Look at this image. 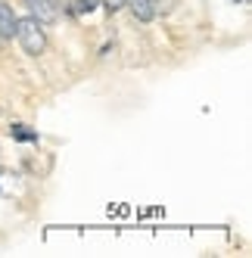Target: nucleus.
Wrapping results in <instances>:
<instances>
[{
	"mask_svg": "<svg viewBox=\"0 0 252 258\" xmlns=\"http://www.w3.org/2000/svg\"><path fill=\"white\" fill-rule=\"evenodd\" d=\"M124 7L131 10V16L137 22H153L156 19V0H124Z\"/></svg>",
	"mask_w": 252,
	"mask_h": 258,
	"instance_id": "nucleus-3",
	"label": "nucleus"
},
{
	"mask_svg": "<svg viewBox=\"0 0 252 258\" xmlns=\"http://www.w3.org/2000/svg\"><path fill=\"white\" fill-rule=\"evenodd\" d=\"M22 4H25L28 16H34V19L44 22V25H50V22L59 19V7L53 4V0H22Z\"/></svg>",
	"mask_w": 252,
	"mask_h": 258,
	"instance_id": "nucleus-2",
	"label": "nucleus"
},
{
	"mask_svg": "<svg viewBox=\"0 0 252 258\" xmlns=\"http://www.w3.org/2000/svg\"><path fill=\"white\" fill-rule=\"evenodd\" d=\"M16 10L7 4V0H0V41H10L13 34H16Z\"/></svg>",
	"mask_w": 252,
	"mask_h": 258,
	"instance_id": "nucleus-4",
	"label": "nucleus"
},
{
	"mask_svg": "<svg viewBox=\"0 0 252 258\" xmlns=\"http://www.w3.org/2000/svg\"><path fill=\"white\" fill-rule=\"evenodd\" d=\"M103 7V0H69L66 4V10L72 13V16H91V13H97Z\"/></svg>",
	"mask_w": 252,
	"mask_h": 258,
	"instance_id": "nucleus-5",
	"label": "nucleus"
},
{
	"mask_svg": "<svg viewBox=\"0 0 252 258\" xmlns=\"http://www.w3.org/2000/svg\"><path fill=\"white\" fill-rule=\"evenodd\" d=\"M16 41L22 44V50L28 56H41L47 50V28L44 22H38L34 16H22V19H16Z\"/></svg>",
	"mask_w": 252,
	"mask_h": 258,
	"instance_id": "nucleus-1",
	"label": "nucleus"
},
{
	"mask_svg": "<svg viewBox=\"0 0 252 258\" xmlns=\"http://www.w3.org/2000/svg\"><path fill=\"white\" fill-rule=\"evenodd\" d=\"M53 4H56V7H62V0H53Z\"/></svg>",
	"mask_w": 252,
	"mask_h": 258,
	"instance_id": "nucleus-8",
	"label": "nucleus"
},
{
	"mask_svg": "<svg viewBox=\"0 0 252 258\" xmlns=\"http://www.w3.org/2000/svg\"><path fill=\"white\" fill-rule=\"evenodd\" d=\"M103 7L109 10V13H118V10L124 7V0H103Z\"/></svg>",
	"mask_w": 252,
	"mask_h": 258,
	"instance_id": "nucleus-7",
	"label": "nucleus"
},
{
	"mask_svg": "<svg viewBox=\"0 0 252 258\" xmlns=\"http://www.w3.org/2000/svg\"><path fill=\"white\" fill-rule=\"evenodd\" d=\"M233 4H243V0H233Z\"/></svg>",
	"mask_w": 252,
	"mask_h": 258,
	"instance_id": "nucleus-9",
	"label": "nucleus"
},
{
	"mask_svg": "<svg viewBox=\"0 0 252 258\" xmlns=\"http://www.w3.org/2000/svg\"><path fill=\"white\" fill-rule=\"evenodd\" d=\"M10 137L16 143H41V134L34 131V127H28V124H13L10 127Z\"/></svg>",
	"mask_w": 252,
	"mask_h": 258,
	"instance_id": "nucleus-6",
	"label": "nucleus"
}]
</instances>
